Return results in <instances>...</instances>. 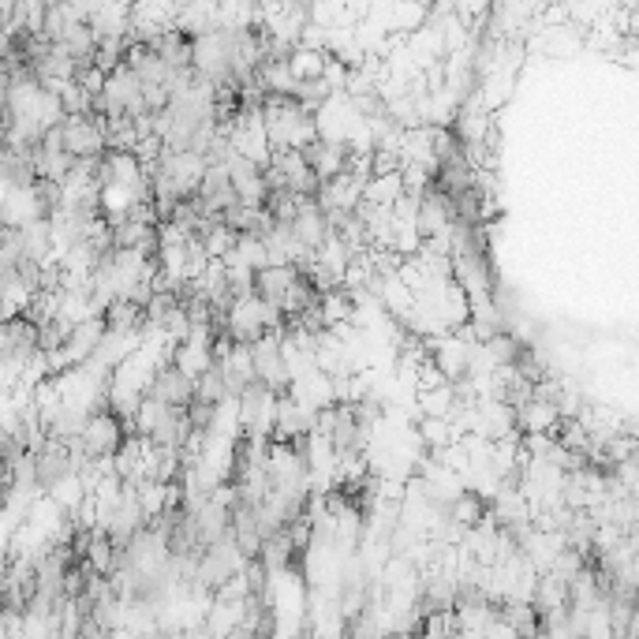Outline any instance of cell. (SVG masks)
<instances>
[{"label":"cell","mask_w":639,"mask_h":639,"mask_svg":"<svg viewBox=\"0 0 639 639\" xmlns=\"http://www.w3.org/2000/svg\"><path fill=\"white\" fill-rule=\"evenodd\" d=\"M277 329H284V318L277 307H270L266 299H258L255 292L232 296V303H228V311H225V333L236 344H255L258 337L277 333Z\"/></svg>","instance_id":"cell-1"},{"label":"cell","mask_w":639,"mask_h":639,"mask_svg":"<svg viewBox=\"0 0 639 639\" xmlns=\"http://www.w3.org/2000/svg\"><path fill=\"white\" fill-rule=\"evenodd\" d=\"M60 142L71 161L83 157H105V116H64L60 124Z\"/></svg>","instance_id":"cell-2"},{"label":"cell","mask_w":639,"mask_h":639,"mask_svg":"<svg viewBox=\"0 0 639 639\" xmlns=\"http://www.w3.org/2000/svg\"><path fill=\"white\" fill-rule=\"evenodd\" d=\"M206 157L195 154V150H165L161 161H157V172L161 176H169L172 187H176V195L180 199H195V191H199L202 176H206Z\"/></svg>","instance_id":"cell-3"},{"label":"cell","mask_w":639,"mask_h":639,"mask_svg":"<svg viewBox=\"0 0 639 639\" xmlns=\"http://www.w3.org/2000/svg\"><path fill=\"white\" fill-rule=\"evenodd\" d=\"M120 441H124V426L116 419L113 412H94L86 419L83 434H79V449L86 453V460H105V456H113L120 449Z\"/></svg>","instance_id":"cell-4"},{"label":"cell","mask_w":639,"mask_h":639,"mask_svg":"<svg viewBox=\"0 0 639 639\" xmlns=\"http://www.w3.org/2000/svg\"><path fill=\"white\" fill-rule=\"evenodd\" d=\"M42 217H45V206H42V199H38L34 184L12 187V191L4 195V202H0V225L15 228V232H23V228L34 225V221H42Z\"/></svg>","instance_id":"cell-5"},{"label":"cell","mask_w":639,"mask_h":639,"mask_svg":"<svg viewBox=\"0 0 639 639\" xmlns=\"http://www.w3.org/2000/svg\"><path fill=\"white\" fill-rule=\"evenodd\" d=\"M318 423V415L311 408H303L296 404L292 397H277V415H273V441H284V445H292V441L307 438Z\"/></svg>","instance_id":"cell-6"},{"label":"cell","mask_w":639,"mask_h":639,"mask_svg":"<svg viewBox=\"0 0 639 639\" xmlns=\"http://www.w3.org/2000/svg\"><path fill=\"white\" fill-rule=\"evenodd\" d=\"M146 397H154L157 404H165V408H191V400H195V382L184 378L176 367H157L154 382L146 389Z\"/></svg>","instance_id":"cell-7"},{"label":"cell","mask_w":639,"mask_h":639,"mask_svg":"<svg viewBox=\"0 0 639 639\" xmlns=\"http://www.w3.org/2000/svg\"><path fill=\"white\" fill-rule=\"evenodd\" d=\"M284 397H292L296 404L311 408L314 415L326 412V408H333V404H337V393H333V378H326L322 370H307L303 378H296V382L288 385V393H284Z\"/></svg>","instance_id":"cell-8"},{"label":"cell","mask_w":639,"mask_h":639,"mask_svg":"<svg viewBox=\"0 0 639 639\" xmlns=\"http://www.w3.org/2000/svg\"><path fill=\"white\" fill-rule=\"evenodd\" d=\"M288 232L296 236L307 251H318V243L329 236V221H326V213L314 206V199H303L299 202V210L296 217H292V225H288Z\"/></svg>","instance_id":"cell-9"},{"label":"cell","mask_w":639,"mask_h":639,"mask_svg":"<svg viewBox=\"0 0 639 639\" xmlns=\"http://www.w3.org/2000/svg\"><path fill=\"white\" fill-rule=\"evenodd\" d=\"M299 154L307 161V169L314 172V180L326 184V180H333V176H341L344 172V157H348V150H344V146H333V142L314 139L311 146L299 150Z\"/></svg>","instance_id":"cell-10"},{"label":"cell","mask_w":639,"mask_h":639,"mask_svg":"<svg viewBox=\"0 0 639 639\" xmlns=\"http://www.w3.org/2000/svg\"><path fill=\"white\" fill-rule=\"evenodd\" d=\"M19 247H23V262H34V266H42L53 258V240H49V221H34L19 232Z\"/></svg>","instance_id":"cell-11"},{"label":"cell","mask_w":639,"mask_h":639,"mask_svg":"<svg viewBox=\"0 0 639 639\" xmlns=\"http://www.w3.org/2000/svg\"><path fill=\"white\" fill-rule=\"evenodd\" d=\"M326 53L322 49H303V45H296L288 57H284V64H288V71H292V79L296 83H311V79H322V68H326Z\"/></svg>","instance_id":"cell-12"},{"label":"cell","mask_w":639,"mask_h":639,"mask_svg":"<svg viewBox=\"0 0 639 639\" xmlns=\"http://www.w3.org/2000/svg\"><path fill=\"white\" fill-rule=\"evenodd\" d=\"M415 408H419V415L423 419H445V415L456 408V393L453 385H434V389H419L415 393Z\"/></svg>","instance_id":"cell-13"},{"label":"cell","mask_w":639,"mask_h":639,"mask_svg":"<svg viewBox=\"0 0 639 639\" xmlns=\"http://www.w3.org/2000/svg\"><path fill=\"white\" fill-rule=\"evenodd\" d=\"M45 497H49V501H53L60 512H75L86 501V486H83V479L71 471V475H64L60 483L49 486V490H45Z\"/></svg>","instance_id":"cell-14"},{"label":"cell","mask_w":639,"mask_h":639,"mask_svg":"<svg viewBox=\"0 0 639 639\" xmlns=\"http://www.w3.org/2000/svg\"><path fill=\"white\" fill-rule=\"evenodd\" d=\"M318 318H322V329L344 326L352 318V299L344 296L341 288H333L326 296H318Z\"/></svg>","instance_id":"cell-15"},{"label":"cell","mask_w":639,"mask_h":639,"mask_svg":"<svg viewBox=\"0 0 639 639\" xmlns=\"http://www.w3.org/2000/svg\"><path fill=\"white\" fill-rule=\"evenodd\" d=\"M415 441H419L423 449H430V453H441V449L453 445V430H449L445 419H419V426H415Z\"/></svg>","instance_id":"cell-16"},{"label":"cell","mask_w":639,"mask_h":639,"mask_svg":"<svg viewBox=\"0 0 639 639\" xmlns=\"http://www.w3.org/2000/svg\"><path fill=\"white\" fill-rule=\"evenodd\" d=\"M199 240H202V251H206V258H210V262H221V258L232 251V243H236V232L217 221L213 228H206V236H199Z\"/></svg>","instance_id":"cell-17"}]
</instances>
